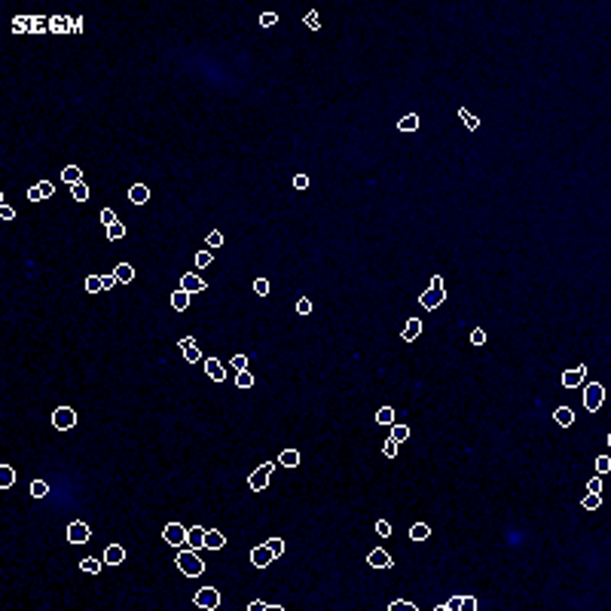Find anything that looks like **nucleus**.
Here are the masks:
<instances>
[{
  "instance_id": "nucleus-1",
  "label": "nucleus",
  "mask_w": 611,
  "mask_h": 611,
  "mask_svg": "<svg viewBox=\"0 0 611 611\" xmlns=\"http://www.w3.org/2000/svg\"><path fill=\"white\" fill-rule=\"evenodd\" d=\"M177 568L184 572L187 578H199L202 572H205V562H202V556L193 547H187V550H180L177 553Z\"/></svg>"
},
{
  "instance_id": "nucleus-2",
  "label": "nucleus",
  "mask_w": 611,
  "mask_h": 611,
  "mask_svg": "<svg viewBox=\"0 0 611 611\" xmlns=\"http://www.w3.org/2000/svg\"><path fill=\"white\" fill-rule=\"evenodd\" d=\"M443 300H446V284H443L440 275H434L431 284H428V290L419 297V306H422V309H437Z\"/></svg>"
},
{
  "instance_id": "nucleus-3",
  "label": "nucleus",
  "mask_w": 611,
  "mask_h": 611,
  "mask_svg": "<svg viewBox=\"0 0 611 611\" xmlns=\"http://www.w3.org/2000/svg\"><path fill=\"white\" fill-rule=\"evenodd\" d=\"M272 471H275V462H263V465H260V468L254 471V474L248 477V486H251L254 492L266 489V486H269V474H272Z\"/></svg>"
},
{
  "instance_id": "nucleus-4",
  "label": "nucleus",
  "mask_w": 611,
  "mask_h": 611,
  "mask_svg": "<svg viewBox=\"0 0 611 611\" xmlns=\"http://www.w3.org/2000/svg\"><path fill=\"white\" fill-rule=\"evenodd\" d=\"M162 541H165L168 547H184V544H187V529H184L180 523H168V526L162 529Z\"/></svg>"
},
{
  "instance_id": "nucleus-5",
  "label": "nucleus",
  "mask_w": 611,
  "mask_h": 611,
  "mask_svg": "<svg viewBox=\"0 0 611 611\" xmlns=\"http://www.w3.org/2000/svg\"><path fill=\"white\" fill-rule=\"evenodd\" d=\"M602 400H605V388L599 385V382H590L587 388H584V407L590 410V413H596L602 407Z\"/></svg>"
},
{
  "instance_id": "nucleus-6",
  "label": "nucleus",
  "mask_w": 611,
  "mask_h": 611,
  "mask_svg": "<svg viewBox=\"0 0 611 611\" xmlns=\"http://www.w3.org/2000/svg\"><path fill=\"white\" fill-rule=\"evenodd\" d=\"M89 538H92V529L83 520H74L67 526V544H86Z\"/></svg>"
},
{
  "instance_id": "nucleus-7",
  "label": "nucleus",
  "mask_w": 611,
  "mask_h": 611,
  "mask_svg": "<svg viewBox=\"0 0 611 611\" xmlns=\"http://www.w3.org/2000/svg\"><path fill=\"white\" fill-rule=\"evenodd\" d=\"M52 425L58 428V431H67V428H74L77 425V413L71 407H58L52 413Z\"/></svg>"
},
{
  "instance_id": "nucleus-8",
  "label": "nucleus",
  "mask_w": 611,
  "mask_h": 611,
  "mask_svg": "<svg viewBox=\"0 0 611 611\" xmlns=\"http://www.w3.org/2000/svg\"><path fill=\"white\" fill-rule=\"evenodd\" d=\"M196 605H199V608H208V611L217 608V605H220V593H217L214 587H202V590L196 593Z\"/></svg>"
},
{
  "instance_id": "nucleus-9",
  "label": "nucleus",
  "mask_w": 611,
  "mask_h": 611,
  "mask_svg": "<svg viewBox=\"0 0 611 611\" xmlns=\"http://www.w3.org/2000/svg\"><path fill=\"white\" fill-rule=\"evenodd\" d=\"M205 376L211 379V382H226V367L220 364L217 358H208L205 361Z\"/></svg>"
},
{
  "instance_id": "nucleus-10",
  "label": "nucleus",
  "mask_w": 611,
  "mask_h": 611,
  "mask_svg": "<svg viewBox=\"0 0 611 611\" xmlns=\"http://www.w3.org/2000/svg\"><path fill=\"white\" fill-rule=\"evenodd\" d=\"M367 562H370L373 568H391V565H394V559H391V553H388V550H382V547H376V550H370V553H367Z\"/></svg>"
},
{
  "instance_id": "nucleus-11",
  "label": "nucleus",
  "mask_w": 611,
  "mask_h": 611,
  "mask_svg": "<svg viewBox=\"0 0 611 611\" xmlns=\"http://www.w3.org/2000/svg\"><path fill=\"white\" fill-rule=\"evenodd\" d=\"M584 376H587V367H572V370H565L562 373V388H578L581 382H584Z\"/></svg>"
},
{
  "instance_id": "nucleus-12",
  "label": "nucleus",
  "mask_w": 611,
  "mask_h": 611,
  "mask_svg": "<svg viewBox=\"0 0 611 611\" xmlns=\"http://www.w3.org/2000/svg\"><path fill=\"white\" fill-rule=\"evenodd\" d=\"M272 559H275V553H272L266 544H260V547H254V550H251V562H254L257 568H266Z\"/></svg>"
},
{
  "instance_id": "nucleus-13",
  "label": "nucleus",
  "mask_w": 611,
  "mask_h": 611,
  "mask_svg": "<svg viewBox=\"0 0 611 611\" xmlns=\"http://www.w3.org/2000/svg\"><path fill=\"white\" fill-rule=\"evenodd\" d=\"M180 290H187V294H202V290H205V281L199 278L196 272H187L184 278H180Z\"/></svg>"
},
{
  "instance_id": "nucleus-14",
  "label": "nucleus",
  "mask_w": 611,
  "mask_h": 611,
  "mask_svg": "<svg viewBox=\"0 0 611 611\" xmlns=\"http://www.w3.org/2000/svg\"><path fill=\"white\" fill-rule=\"evenodd\" d=\"M187 547H193V550H202L205 547V529H202V526H190V529H187Z\"/></svg>"
},
{
  "instance_id": "nucleus-15",
  "label": "nucleus",
  "mask_w": 611,
  "mask_h": 611,
  "mask_svg": "<svg viewBox=\"0 0 611 611\" xmlns=\"http://www.w3.org/2000/svg\"><path fill=\"white\" fill-rule=\"evenodd\" d=\"M113 278H116L119 284H129V281H135V266H132V263H116V269H113Z\"/></svg>"
},
{
  "instance_id": "nucleus-16",
  "label": "nucleus",
  "mask_w": 611,
  "mask_h": 611,
  "mask_svg": "<svg viewBox=\"0 0 611 611\" xmlns=\"http://www.w3.org/2000/svg\"><path fill=\"white\" fill-rule=\"evenodd\" d=\"M422 333V321L419 318H407V324H404V330H400V336H404V342H413L416 336Z\"/></svg>"
},
{
  "instance_id": "nucleus-17",
  "label": "nucleus",
  "mask_w": 611,
  "mask_h": 611,
  "mask_svg": "<svg viewBox=\"0 0 611 611\" xmlns=\"http://www.w3.org/2000/svg\"><path fill=\"white\" fill-rule=\"evenodd\" d=\"M122 559H126V550H122L119 544H107L104 547V562L107 565H119Z\"/></svg>"
},
{
  "instance_id": "nucleus-18",
  "label": "nucleus",
  "mask_w": 611,
  "mask_h": 611,
  "mask_svg": "<svg viewBox=\"0 0 611 611\" xmlns=\"http://www.w3.org/2000/svg\"><path fill=\"white\" fill-rule=\"evenodd\" d=\"M129 199H132V205H144V202L150 199V187H147V184H132Z\"/></svg>"
},
{
  "instance_id": "nucleus-19",
  "label": "nucleus",
  "mask_w": 611,
  "mask_h": 611,
  "mask_svg": "<svg viewBox=\"0 0 611 611\" xmlns=\"http://www.w3.org/2000/svg\"><path fill=\"white\" fill-rule=\"evenodd\" d=\"M49 31L52 34H71V19L67 16H52L49 19Z\"/></svg>"
},
{
  "instance_id": "nucleus-20",
  "label": "nucleus",
  "mask_w": 611,
  "mask_h": 611,
  "mask_svg": "<svg viewBox=\"0 0 611 611\" xmlns=\"http://www.w3.org/2000/svg\"><path fill=\"white\" fill-rule=\"evenodd\" d=\"M223 544H226L223 532H217V529H211V532H208V529H205V547H208V550H220Z\"/></svg>"
},
{
  "instance_id": "nucleus-21",
  "label": "nucleus",
  "mask_w": 611,
  "mask_h": 611,
  "mask_svg": "<svg viewBox=\"0 0 611 611\" xmlns=\"http://www.w3.org/2000/svg\"><path fill=\"white\" fill-rule=\"evenodd\" d=\"M61 180H64V184H71V187H74V184H83L80 165H64V168H61Z\"/></svg>"
},
{
  "instance_id": "nucleus-22",
  "label": "nucleus",
  "mask_w": 611,
  "mask_h": 611,
  "mask_svg": "<svg viewBox=\"0 0 611 611\" xmlns=\"http://www.w3.org/2000/svg\"><path fill=\"white\" fill-rule=\"evenodd\" d=\"M553 422L562 425V428H568V425H575V413L568 410V407H559L556 413H553Z\"/></svg>"
},
{
  "instance_id": "nucleus-23",
  "label": "nucleus",
  "mask_w": 611,
  "mask_h": 611,
  "mask_svg": "<svg viewBox=\"0 0 611 611\" xmlns=\"http://www.w3.org/2000/svg\"><path fill=\"white\" fill-rule=\"evenodd\" d=\"M278 465H281V468H297V465H300V452H297V449H284V452H278Z\"/></svg>"
},
{
  "instance_id": "nucleus-24",
  "label": "nucleus",
  "mask_w": 611,
  "mask_h": 611,
  "mask_svg": "<svg viewBox=\"0 0 611 611\" xmlns=\"http://www.w3.org/2000/svg\"><path fill=\"white\" fill-rule=\"evenodd\" d=\"M190 297H193V294H187V290H180V287H177L174 294H171V306H174L177 312H184L187 306H190Z\"/></svg>"
},
{
  "instance_id": "nucleus-25",
  "label": "nucleus",
  "mask_w": 611,
  "mask_h": 611,
  "mask_svg": "<svg viewBox=\"0 0 611 611\" xmlns=\"http://www.w3.org/2000/svg\"><path fill=\"white\" fill-rule=\"evenodd\" d=\"M428 535H431V526L428 523H413V529H410L413 541H428Z\"/></svg>"
},
{
  "instance_id": "nucleus-26",
  "label": "nucleus",
  "mask_w": 611,
  "mask_h": 611,
  "mask_svg": "<svg viewBox=\"0 0 611 611\" xmlns=\"http://www.w3.org/2000/svg\"><path fill=\"white\" fill-rule=\"evenodd\" d=\"M397 129H400V132H416V129H419V113H407V116H400Z\"/></svg>"
},
{
  "instance_id": "nucleus-27",
  "label": "nucleus",
  "mask_w": 611,
  "mask_h": 611,
  "mask_svg": "<svg viewBox=\"0 0 611 611\" xmlns=\"http://www.w3.org/2000/svg\"><path fill=\"white\" fill-rule=\"evenodd\" d=\"M12 31H19V34L34 31V19L31 16H16V19H12Z\"/></svg>"
},
{
  "instance_id": "nucleus-28",
  "label": "nucleus",
  "mask_w": 611,
  "mask_h": 611,
  "mask_svg": "<svg viewBox=\"0 0 611 611\" xmlns=\"http://www.w3.org/2000/svg\"><path fill=\"white\" fill-rule=\"evenodd\" d=\"M458 116H462V122H465V126H468L471 132H477V129H480V119H477L474 113H471L468 107H458Z\"/></svg>"
},
{
  "instance_id": "nucleus-29",
  "label": "nucleus",
  "mask_w": 611,
  "mask_h": 611,
  "mask_svg": "<svg viewBox=\"0 0 611 611\" xmlns=\"http://www.w3.org/2000/svg\"><path fill=\"white\" fill-rule=\"evenodd\" d=\"M376 425H394V407H379L376 410Z\"/></svg>"
},
{
  "instance_id": "nucleus-30",
  "label": "nucleus",
  "mask_w": 611,
  "mask_h": 611,
  "mask_svg": "<svg viewBox=\"0 0 611 611\" xmlns=\"http://www.w3.org/2000/svg\"><path fill=\"white\" fill-rule=\"evenodd\" d=\"M12 483H16V471H12V465H3V468H0V486L9 489Z\"/></svg>"
},
{
  "instance_id": "nucleus-31",
  "label": "nucleus",
  "mask_w": 611,
  "mask_h": 611,
  "mask_svg": "<svg viewBox=\"0 0 611 611\" xmlns=\"http://www.w3.org/2000/svg\"><path fill=\"white\" fill-rule=\"evenodd\" d=\"M104 290V275H89L86 278V294H98Z\"/></svg>"
},
{
  "instance_id": "nucleus-32",
  "label": "nucleus",
  "mask_w": 611,
  "mask_h": 611,
  "mask_svg": "<svg viewBox=\"0 0 611 611\" xmlns=\"http://www.w3.org/2000/svg\"><path fill=\"white\" fill-rule=\"evenodd\" d=\"M388 428H391V437H394L397 443H404V440L410 437V428H407L404 422H394V425H388Z\"/></svg>"
},
{
  "instance_id": "nucleus-33",
  "label": "nucleus",
  "mask_w": 611,
  "mask_h": 611,
  "mask_svg": "<svg viewBox=\"0 0 611 611\" xmlns=\"http://www.w3.org/2000/svg\"><path fill=\"white\" fill-rule=\"evenodd\" d=\"M31 495H34V498H46V495H49V483H46V480H34V483H31Z\"/></svg>"
},
{
  "instance_id": "nucleus-34",
  "label": "nucleus",
  "mask_w": 611,
  "mask_h": 611,
  "mask_svg": "<svg viewBox=\"0 0 611 611\" xmlns=\"http://www.w3.org/2000/svg\"><path fill=\"white\" fill-rule=\"evenodd\" d=\"M80 568H83V572H89V575H98V572H101V559H92V556H86V559L80 562Z\"/></svg>"
},
{
  "instance_id": "nucleus-35",
  "label": "nucleus",
  "mask_w": 611,
  "mask_h": 611,
  "mask_svg": "<svg viewBox=\"0 0 611 611\" xmlns=\"http://www.w3.org/2000/svg\"><path fill=\"white\" fill-rule=\"evenodd\" d=\"M122 235H126V223H119V220H116L113 226H107V239H110V242L122 239Z\"/></svg>"
},
{
  "instance_id": "nucleus-36",
  "label": "nucleus",
  "mask_w": 611,
  "mask_h": 611,
  "mask_svg": "<svg viewBox=\"0 0 611 611\" xmlns=\"http://www.w3.org/2000/svg\"><path fill=\"white\" fill-rule=\"evenodd\" d=\"M71 196H74L77 202H86V199H89V187H86V184H74V187H71Z\"/></svg>"
},
{
  "instance_id": "nucleus-37",
  "label": "nucleus",
  "mask_w": 611,
  "mask_h": 611,
  "mask_svg": "<svg viewBox=\"0 0 611 611\" xmlns=\"http://www.w3.org/2000/svg\"><path fill=\"white\" fill-rule=\"evenodd\" d=\"M388 611H416V602H410V599H394L391 605H388Z\"/></svg>"
},
{
  "instance_id": "nucleus-38",
  "label": "nucleus",
  "mask_w": 611,
  "mask_h": 611,
  "mask_svg": "<svg viewBox=\"0 0 611 611\" xmlns=\"http://www.w3.org/2000/svg\"><path fill=\"white\" fill-rule=\"evenodd\" d=\"M235 385H239V388H251V385H254V376H251V373H248V370L235 373Z\"/></svg>"
},
{
  "instance_id": "nucleus-39",
  "label": "nucleus",
  "mask_w": 611,
  "mask_h": 611,
  "mask_svg": "<svg viewBox=\"0 0 611 611\" xmlns=\"http://www.w3.org/2000/svg\"><path fill=\"white\" fill-rule=\"evenodd\" d=\"M211 260H214V257H211V248H205V251H199V254H196V269H205V266H208Z\"/></svg>"
},
{
  "instance_id": "nucleus-40",
  "label": "nucleus",
  "mask_w": 611,
  "mask_h": 611,
  "mask_svg": "<svg viewBox=\"0 0 611 611\" xmlns=\"http://www.w3.org/2000/svg\"><path fill=\"white\" fill-rule=\"evenodd\" d=\"M599 504H602V495H596V492H587V495H584V507H587V510H596Z\"/></svg>"
},
{
  "instance_id": "nucleus-41",
  "label": "nucleus",
  "mask_w": 611,
  "mask_h": 611,
  "mask_svg": "<svg viewBox=\"0 0 611 611\" xmlns=\"http://www.w3.org/2000/svg\"><path fill=\"white\" fill-rule=\"evenodd\" d=\"M37 187H40V196H43V199H52L55 196V184H52V180H40Z\"/></svg>"
},
{
  "instance_id": "nucleus-42",
  "label": "nucleus",
  "mask_w": 611,
  "mask_h": 611,
  "mask_svg": "<svg viewBox=\"0 0 611 611\" xmlns=\"http://www.w3.org/2000/svg\"><path fill=\"white\" fill-rule=\"evenodd\" d=\"M397 446H400V443H397L394 437H388V440L382 443V452H385L388 458H394V455H397Z\"/></svg>"
},
{
  "instance_id": "nucleus-43",
  "label": "nucleus",
  "mask_w": 611,
  "mask_h": 611,
  "mask_svg": "<svg viewBox=\"0 0 611 611\" xmlns=\"http://www.w3.org/2000/svg\"><path fill=\"white\" fill-rule=\"evenodd\" d=\"M184 358H187V364H199V361H202V352L196 349V345H190V349H184Z\"/></svg>"
},
{
  "instance_id": "nucleus-44",
  "label": "nucleus",
  "mask_w": 611,
  "mask_h": 611,
  "mask_svg": "<svg viewBox=\"0 0 611 611\" xmlns=\"http://www.w3.org/2000/svg\"><path fill=\"white\" fill-rule=\"evenodd\" d=\"M608 471H611V458L608 455H599V458H596V474H608Z\"/></svg>"
},
{
  "instance_id": "nucleus-45",
  "label": "nucleus",
  "mask_w": 611,
  "mask_h": 611,
  "mask_svg": "<svg viewBox=\"0 0 611 611\" xmlns=\"http://www.w3.org/2000/svg\"><path fill=\"white\" fill-rule=\"evenodd\" d=\"M266 547L275 553V556H281V553H284V541H281V538H269V541H266Z\"/></svg>"
},
{
  "instance_id": "nucleus-46",
  "label": "nucleus",
  "mask_w": 611,
  "mask_h": 611,
  "mask_svg": "<svg viewBox=\"0 0 611 611\" xmlns=\"http://www.w3.org/2000/svg\"><path fill=\"white\" fill-rule=\"evenodd\" d=\"M587 492H596V495H602V474L590 477V483H587Z\"/></svg>"
},
{
  "instance_id": "nucleus-47",
  "label": "nucleus",
  "mask_w": 611,
  "mask_h": 611,
  "mask_svg": "<svg viewBox=\"0 0 611 611\" xmlns=\"http://www.w3.org/2000/svg\"><path fill=\"white\" fill-rule=\"evenodd\" d=\"M248 370V358L245 355H232V373H242Z\"/></svg>"
},
{
  "instance_id": "nucleus-48",
  "label": "nucleus",
  "mask_w": 611,
  "mask_h": 611,
  "mask_svg": "<svg viewBox=\"0 0 611 611\" xmlns=\"http://www.w3.org/2000/svg\"><path fill=\"white\" fill-rule=\"evenodd\" d=\"M306 28H309V31H318V28H321V19H318V12H306Z\"/></svg>"
},
{
  "instance_id": "nucleus-49",
  "label": "nucleus",
  "mask_w": 611,
  "mask_h": 611,
  "mask_svg": "<svg viewBox=\"0 0 611 611\" xmlns=\"http://www.w3.org/2000/svg\"><path fill=\"white\" fill-rule=\"evenodd\" d=\"M101 223L104 226H113L116 223V211H113V208H104V211H101Z\"/></svg>"
},
{
  "instance_id": "nucleus-50",
  "label": "nucleus",
  "mask_w": 611,
  "mask_h": 611,
  "mask_svg": "<svg viewBox=\"0 0 611 611\" xmlns=\"http://www.w3.org/2000/svg\"><path fill=\"white\" fill-rule=\"evenodd\" d=\"M43 31H49V19L34 16V34H43Z\"/></svg>"
},
{
  "instance_id": "nucleus-51",
  "label": "nucleus",
  "mask_w": 611,
  "mask_h": 611,
  "mask_svg": "<svg viewBox=\"0 0 611 611\" xmlns=\"http://www.w3.org/2000/svg\"><path fill=\"white\" fill-rule=\"evenodd\" d=\"M254 294H257V297H266V294H269V281H266V278H257V281H254Z\"/></svg>"
},
{
  "instance_id": "nucleus-52",
  "label": "nucleus",
  "mask_w": 611,
  "mask_h": 611,
  "mask_svg": "<svg viewBox=\"0 0 611 611\" xmlns=\"http://www.w3.org/2000/svg\"><path fill=\"white\" fill-rule=\"evenodd\" d=\"M220 245H223V232H208V248L214 251V248H220Z\"/></svg>"
},
{
  "instance_id": "nucleus-53",
  "label": "nucleus",
  "mask_w": 611,
  "mask_h": 611,
  "mask_svg": "<svg viewBox=\"0 0 611 611\" xmlns=\"http://www.w3.org/2000/svg\"><path fill=\"white\" fill-rule=\"evenodd\" d=\"M275 22H278V16H275V12H263V16H260V25H263V28H272Z\"/></svg>"
},
{
  "instance_id": "nucleus-54",
  "label": "nucleus",
  "mask_w": 611,
  "mask_h": 611,
  "mask_svg": "<svg viewBox=\"0 0 611 611\" xmlns=\"http://www.w3.org/2000/svg\"><path fill=\"white\" fill-rule=\"evenodd\" d=\"M471 342H474V345H483V342H486V330H480V327L471 330Z\"/></svg>"
},
{
  "instance_id": "nucleus-55",
  "label": "nucleus",
  "mask_w": 611,
  "mask_h": 611,
  "mask_svg": "<svg viewBox=\"0 0 611 611\" xmlns=\"http://www.w3.org/2000/svg\"><path fill=\"white\" fill-rule=\"evenodd\" d=\"M462 611H477V599L474 596H462Z\"/></svg>"
},
{
  "instance_id": "nucleus-56",
  "label": "nucleus",
  "mask_w": 611,
  "mask_h": 611,
  "mask_svg": "<svg viewBox=\"0 0 611 611\" xmlns=\"http://www.w3.org/2000/svg\"><path fill=\"white\" fill-rule=\"evenodd\" d=\"M0 217H3V220H16V208H9L3 202V205H0Z\"/></svg>"
},
{
  "instance_id": "nucleus-57",
  "label": "nucleus",
  "mask_w": 611,
  "mask_h": 611,
  "mask_svg": "<svg viewBox=\"0 0 611 611\" xmlns=\"http://www.w3.org/2000/svg\"><path fill=\"white\" fill-rule=\"evenodd\" d=\"M297 312H300V315H309V312H312V303L306 300V297H303V300H297Z\"/></svg>"
},
{
  "instance_id": "nucleus-58",
  "label": "nucleus",
  "mask_w": 611,
  "mask_h": 611,
  "mask_svg": "<svg viewBox=\"0 0 611 611\" xmlns=\"http://www.w3.org/2000/svg\"><path fill=\"white\" fill-rule=\"evenodd\" d=\"M376 532H379V538H388V535H391V526H388L385 520H379L376 523Z\"/></svg>"
},
{
  "instance_id": "nucleus-59",
  "label": "nucleus",
  "mask_w": 611,
  "mask_h": 611,
  "mask_svg": "<svg viewBox=\"0 0 611 611\" xmlns=\"http://www.w3.org/2000/svg\"><path fill=\"white\" fill-rule=\"evenodd\" d=\"M294 187H297V190H306V187H309V177H306V174H297V177H294Z\"/></svg>"
},
{
  "instance_id": "nucleus-60",
  "label": "nucleus",
  "mask_w": 611,
  "mask_h": 611,
  "mask_svg": "<svg viewBox=\"0 0 611 611\" xmlns=\"http://www.w3.org/2000/svg\"><path fill=\"white\" fill-rule=\"evenodd\" d=\"M80 31H83V19L74 16V19H71V34H80Z\"/></svg>"
},
{
  "instance_id": "nucleus-61",
  "label": "nucleus",
  "mask_w": 611,
  "mask_h": 611,
  "mask_svg": "<svg viewBox=\"0 0 611 611\" xmlns=\"http://www.w3.org/2000/svg\"><path fill=\"white\" fill-rule=\"evenodd\" d=\"M28 199H31V202H43V196H40V187H31V190H28Z\"/></svg>"
},
{
  "instance_id": "nucleus-62",
  "label": "nucleus",
  "mask_w": 611,
  "mask_h": 611,
  "mask_svg": "<svg viewBox=\"0 0 611 611\" xmlns=\"http://www.w3.org/2000/svg\"><path fill=\"white\" fill-rule=\"evenodd\" d=\"M116 284H119V281L113 278V275H104V290H110V287H116Z\"/></svg>"
},
{
  "instance_id": "nucleus-63",
  "label": "nucleus",
  "mask_w": 611,
  "mask_h": 611,
  "mask_svg": "<svg viewBox=\"0 0 611 611\" xmlns=\"http://www.w3.org/2000/svg\"><path fill=\"white\" fill-rule=\"evenodd\" d=\"M266 605L269 602H251V605H248V611H266Z\"/></svg>"
},
{
  "instance_id": "nucleus-64",
  "label": "nucleus",
  "mask_w": 611,
  "mask_h": 611,
  "mask_svg": "<svg viewBox=\"0 0 611 611\" xmlns=\"http://www.w3.org/2000/svg\"><path fill=\"white\" fill-rule=\"evenodd\" d=\"M177 345H180V349H190V345H196V339H193V336H184Z\"/></svg>"
}]
</instances>
